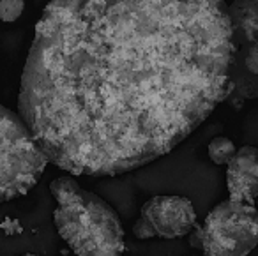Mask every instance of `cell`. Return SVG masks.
<instances>
[{"mask_svg": "<svg viewBox=\"0 0 258 256\" xmlns=\"http://www.w3.org/2000/svg\"><path fill=\"white\" fill-rule=\"evenodd\" d=\"M225 0H50L20 85L44 157L106 177L172 152L230 94Z\"/></svg>", "mask_w": 258, "mask_h": 256, "instance_id": "1", "label": "cell"}, {"mask_svg": "<svg viewBox=\"0 0 258 256\" xmlns=\"http://www.w3.org/2000/svg\"><path fill=\"white\" fill-rule=\"evenodd\" d=\"M53 223L76 256H122L124 228L117 212L97 195L78 189L57 203Z\"/></svg>", "mask_w": 258, "mask_h": 256, "instance_id": "2", "label": "cell"}, {"mask_svg": "<svg viewBox=\"0 0 258 256\" xmlns=\"http://www.w3.org/2000/svg\"><path fill=\"white\" fill-rule=\"evenodd\" d=\"M48 159L20 115L0 106V203L29 193Z\"/></svg>", "mask_w": 258, "mask_h": 256, "instance_id": "3", "label": "cell"}, {"mask_svg": "<svg viewBox=\"0 0 258 256\" xmlns=\"http://www.w3.org/2000/svg\"><path fill=\"white\" fill-rule=\"evenodd\" d=\"M258 245V210L253 203L225 200L218 203L200 228L205 256H247Z\"/></svg>", "mask_w": 258, "mask_h": 256, "instance_id": "4", "label": "cell"}, {"mask_svg": "<svg viewBox=\"0 0 258 256\" xmlns=\"http://www.w3.org/2000/svg\"><path fill=\"white\" fill-rule=\"evenodd\" d=\"M142 217L154 230L156 237L177 238L191 233L197 224V210L186 196L159 195L142 207Z\"/></svg>", "mask_w": 258, "mask_h": 256, "instance_id": "5", "label": "cell"}, {"mask_svg": "<svg viewBox=\"0 0 258 256\" xmlns=\"http://www.w3.org/2000/svg\"><path fill=\"white\" fill-rule=\"evenodd\" d=\"M226 187L230 200L254 203L258 196V149L244 145L226 164Z\"/></svg>", "mask_w": 258, "mask_h": 256, "instance_id": "6", "label": "cell"}, {"mask_svg": "<svg viewBox=\"0 0 258 256\" xmlns=\"http://www.w3.org/2000/svg\"><path fill=\"white\" fill-rule=\"evenodd\" d=\"M233 41L237 44H246L258 41V0H233L226 6Z\"/></svg>", "mask_w": 258, "mask_h": 256, "instance_id": "7", "label": "cell"}, {"mask_svg": "<svg viewBox=\"0 0 258 256\" xmlns=\"http://www.w3.org/2000/svg\"><path fill=\"white\" fill-rule=\"evenodd\" d=\"M235 143L232 142L230 138L226 136H216V138L211 140L207 147V152L209 157L214 164L218 166H225V164L230 163L233 156H235Z\"/></svg>", "mask_w": 258, "mask_h": 256, "instance_id": "8", "label": "cell"}, {"mask_svg": "<svg viewBox=\"0 0 258 256\" xmlns=\"http://www.w3.org/2000/svg\"><path fill=\"white\" fill-rule=\"evenodd\" d=\"M78 189H82V187H80V184L73 177H58V178H55V180H51V184H50V193L57 203H62L64 200H68L69 196L75 195Z\"/></svg>", "mask_w": 258, "mask_h": 256, "instance_id": "9", "label": "cell"}, {"mask_svg": "<svg viewBox=\"0 0 258 256\" xmlns=\"http://www.w3.org/2000/svg\"><path fill=\"white\" fill-rule=\"evenodd\" d=\"M25 0H0V20L13 23L23 15Z\"/></svg>", "mask_w": 258, "mask_h": 256, "instance_id": "10", "label": "cell"}, {"mask_svg": "<svg viewBox=\"0 0 258 256\" xmlns=\"http://www.w3.org/2000/svg\"><path fill=\"white\" fill-rule=\"evenodd\" d=\"M242 64H244V69H246L251 76H258V41L244 46Z\"/></svg>", "mask_w": 258, "mask_h": 256, "instance_id": "11", "label": "cell"}, {"mask_svg": "<svg viewBox=\"0 0 258 256\" xmlns=\"http://www.w3.org/2000/svg\"><path fill=\"white\" fill-rule=\"evenodd\" d=\"M133 235L137 238H142V240H145V238H152V237H156V233H154V230H152V226L147 223V221L144 219V217L140 216V219L135 223V226H133Z\"/></svg>", "mask_w": 258, "mask_h": 256, "instance_id": "12", "label": "cell"}, {"mask_svg": "<svg viewBox=\"0 0 258 256\" xmlns=\"http://www.w3.org/2000/svg\"><path fill=\"white\" fill-rule=\"evenodd\" d=\"M23 256H36V254H23Z\"/></svg>", "mask_w": 258, "mask_h": 256, "instance_id": "13", "label": "cell"}, {"mask_svg": "<svg viewBox=\"0 0 258 256\" xmlns=\"http://www.w3.org/2000/svg\"><path fill=\"white\" fill-rule=\"evenodd\" d=\"M202 256H205V254H202Z\"/></svg>", "mask_w": 258, "mask_h": 256, "instance_id": "14", "label": "cell"}]
</instances>
